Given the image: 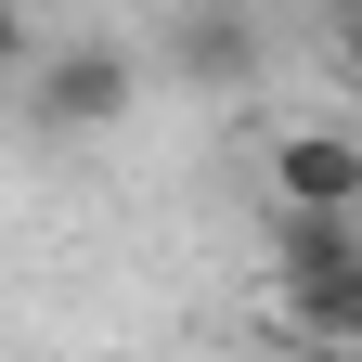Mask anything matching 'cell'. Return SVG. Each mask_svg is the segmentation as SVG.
<instances>
[{
  "instance_id": "6",
  "label": "cell",
  "mask_w": 362,
  "mask_h": 362,
  "mask_svg": "<svg viewBox=\"0 0 362 362\" xmlns=\"http://www.w3.org/2000/svg\"><path fill=\"white\" fill-rule=\"evenodd\" d=\"M337 65L362 78V0H337Z\"/></svg>"
},
{
  "instance_id": "5",
  "label": "cell",
  "mask_w": 362,
  "mask_h": 362,
  "mask_svg": "<svg viewBox=\"0 0 362 362\" xmlns=\"http://www.w3.org/2000/svg\"><path fill=\"white\" fill-rule=\"evenodd\" d=\"M26 65V0H0V78Z\"/></svg>"
},
{
  "instance_id": "2",
  "label": "cell",
  "mask_w": 362,
  "mask_h": 362,
  "mask_svg": "<svg viewBox=\"0 0 362 362\" xmlns=\"http://www.w3.org/2000/svg\"><path fill=\"white\" fill-rule=\"evenodd\" d=\"M168 65H181V90H259V65H272L259 0H181L168 13Z\"/></svg>"
},
{
  "instance_id": "4",
  "label": "cell",
  "mask_w": 362,
  "mask_h": 362,
  "mask_svg": "<svg viewBox=\"0 0 362 362\" xmlns=\"http://www.w3.org/2000/svg\"><path fill=\"white\" fill-rule=\"evenodd\" d=\"M143 104V65L117 52V39H65L52 65H39V129H117Z\"/></svg>"
},
{
  "instance_id": "3",
  "label": "cell",
  "mask_w": 362,
  "mask_h": 362,
  "mask_svg": "<svg viewBox=\"0 0 362 362\" xmlns=\"http://www.w3.org/2000/svg\"><path fill=\"white\" fill-rule=\"evenodd\" d=\"M272 207L285 220H362V129H272Z\"/></svg>"
},
{
  "instance_id": "1",
  "label": "cell",
  "mask_w": 362,
  "mask_h": 362,
  "mask_svg": "<svg viewBox=\"0 0 362 362\" xmlns=\"http://www.w3.org/2000/svg\"><path fill=\"white\" fill-rule=\"evenodd\" d=\"M272 310H285L298 349H362V220L272 207Z\"/></svg>"
}]
</instances>
